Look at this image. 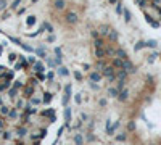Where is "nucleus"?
I'll use <instances>...</instances> for the list:
<instances>
[{
  "mask_svg": "<svg viewBox=\"0 0 161 145\" xmlns=\"http://www.w3.org/2000/svg\"><path fill=\"white\" fill-rule=\"evenodd\" d=\"M113 66L118 68V69H123V68H124V60H121V58H118V56H116V58L113 60Z\"/></svg>",
  "mask_w": 161,
  "mask_h": 145,
  "instance_id": "nucleus-5",
  "label": "nucleus"
},
{
  "mask_svg": "<svg viewBox=\"0 0 161 145\" xmlns=\"http://www.w3.org/2000/svg\"><path fill=\"white\" fill-rule=\"evenodd\" d=\"M90 79H92L94 82H100V81H102V74H100V73H92V74H90Z\"/></svg>",
  "mask_w": 161,
  "mask_h": 145,
  "instance_id": "nucleus-17",
  "label": "nucleus"
},
{
  "mask_svg": "<svg viewBox=\"0 0 161 145\" xmlns=\"http://www.w3.org/2000/svg\"><path fill=\"white\" fill-rule=\"evenodd\" d=\"M100 105H102V107H105V105H106V100L102 98V100H100Z\"/></svg>",
  "mask_w": 161,
  "mask_h": 145,
  "instance_id": "nucleus-55",
  "label": "nucleus"
},
{
  "mask_svg": "<svg viewBox=\"0 0 161 145\" xmlns=\"http://www.w3.org/2000/svg\"><path fill=\"white\" fill-rule=\"evenodd\" d=\"M108 94H110V97H118L119 95V89L118 87H111V89L108 90Z\"/></svg>",
  "mask_w": 161,
  "mask_h": 145,
  "instance_id": "nucleus-21",
  "label": "nucleus"
},
{
  "mask_svg": "<svg viewBox=\"0 0 161 145\" xmlns=\"http://www.w3.org/2000/svg\"><path fill=\"white\" fill-rule=\"evenodd\" d=\"M126 76H127V71H126V69H121V71L116 74V79H126Z\"/></svg>",
  "mask_w": 161,
  "mask_h": 145,
  "instance_id": "nucleus-28",
  "label": "nucleus"
},
{
  "mask_svg": "<svg viewBox=\"0 0 161 145\" xmlns=\"http://www.w3.org/2000/svg\"><path fill=\"white\" fill-rule=\"evenodd\" d=\"M16 145H24V143H21V142H18V143H16Z\"/></svg>",
  "mask_w": 161,
  "mask_h": 145,
  "instance_id": "nucleus-59",
  "label": "nucleus"
},
{
  "mask_svg": "<svg viewBox=\"0 0 161 145\" xmlns=\"http://www.w3.org/2000/svg\"><path fill=\"white\" fill-rule=\"evenodd\" d=\"M3 127H5V121H3V119H2V118H0V131H2V129H3Z\"/></svg>",
  "mask_w": 161,
  "mask_h": 145,
  "instance_id": "nucleus-51",
  "label": "nucleus"
},
{
  "mask_svg": "<svg viewBox=\"0 0 161 145\" xmlns=\"http://www.w3.org/2000/svg\"><path fill=\"white\" fill-rule=\"evenodd\" d=\"M53 76H55V74L52 73V71H49V74H47V79H50V81H52V79H53Z\"/></svg>",
  "mask_w": 161,
  "mask_h": 145,
  "instance_id": "nucleus-50",
  "label": "nucleus"
},
{
  "mask_svg": "<svg viewBox=\"0 0 161 145\" xmlns=\"http://www.w3.org/2000/svg\"><path fill=\"white\" fill-rule=\"evenodd\" d=\"M74 100H76V103L79 105L81 102H82V98H81V95H74Z\"/></svg>",
  "mask_w": 161,
  "mask_h": 145,
  "instance_id": "nucleus-47",
  "label": "nucleus"
},
{
  "mask_svg": "<svg viewBox=\"0 0 161 145\" xmlns=\"http://www.w3.org/2000/svg\"><path fill=\"white\" fill-rule=\"evenodd\" d=\"M19 2H21V0H15V2H13V3H11L10 7H11V8H18V5H19Z\"/></svg>",
  "mask_w": 161,
  "mask_h": 145,
  "instance_id": "nucleus-45",
  "label": "nucleus"
},
{
  "mask_svg": "<svg viewBox=\"0 0 161 145\" xmlns=\"http://www.w3.org/2000/svg\"><path fill=\"white\" fill-rule=\"evenodd\" d=\"M105 52H106V55H116V50H114L113 47H108Z\"/></svg>",
  "mask_w": 161,
  "mask_h": 145,
  "instance_id": "nucleus-34",
  "label": "nucleus"
},
{
  "mask_svg": "<svg viewBox=\"0 0 161 145\" xmlns=\"http://www.w3.org/2000/svg\"><path fill=\"white\" fill-rule=\"evenodd\" d=\"M95 56H97L98 60H102L103 56H106V52H105V48H103V47H100V48H95Z\"/></svg>",
  "mask_w": 161,
  "mask_h": 145,
  "instance_id": "nucleus-7",
  "label": "nucleus"
},
{
  "mask_svg": "<svg viewBox=\"0 0 161 145\" xmlns=\"http://www.w3.org/2000/svg\"><path fill=\"white\" fill-rule=\"evenodd\" d=\"M13 86H15L16 89H19V87H21V81H15V84H13Z\"/></svg>",
  "mask_w": 161,
  "mask_h": 145,
  "instance_id": "nucleus-52",
  "label": "nucleus"
},
{
  "mask_svg": "<svg viewBox=\"0 0 161 145\" xmlns=\"http://www.w3.org/2000/svg\"><path fill=\"white\" fill-rule=\"evenodd\" d=\"M43 103H50L52 102V94H45L43 95V100H42Z\"/></svg>",
  "mask_w": 161,
  "mask_h": 145,
  "instance_id": "nucleus-31",
  "label": "nucleus"
},
{
  "mask_svg": "<svg viewBox=\"0 0 161 145\" xmlns=\"http://www.w3.org/2000/svg\"><path fill=\"white\" fill-rule=\"evenodd\" d=\"M98 32H100V36H108V32H110V29H108V26H100Z\"/></svg>",
  "mask_w": 161,
  "mask_h": 145,
  "instance_id": "nucleus-20",
  "label": "nucleus"
},
{
  "mask_svg": "<svg viewBox=\"0 0 161 145\" xmlns=\"http://www.w3.org/2000/svg\"><path fill=\"white\" fill-rule=\"evenodd\" d=\"M8 58H10V61H15V60H16V55H15V53H10Z\"/></svg>",
  "mask_w": 161,
  "mask_h": 145,
  "instance_id": "nucleus-53",
  "label": "nucleus"
},
{
  "mask_svg": "<svg viewBox=\"0 0 161 145\" xmlns=\"http://www.w3.org/2000/svg\"><path fill=\"white\" fill-rule=\"evenodd\" d=\"M42 115L43 116H49L50 115V121H55V111H53V110H43Z\"/></svg>",
  "mask_w": 161,
  "mask_h": 145,
  "instance_id": "nucleus-11",
  "label": "nucleus"
},
{
  "mask_svg": "<svg viewBox=\"0 0 161 145\" xmlns=\"http://www.w3.org/2000/svg\"><path fill=\"white\" fill-rule=\"evenodd\" d=\"M36 61H37V60L34 58V56H29V63H32V65H34V63H36Z\"/></svg>",
  "mask_w": 161,
  "mask_h": 145,
  "instance_id": "nucleus-54",
  "label": "nucleus"
},
{
  "mask_svg": "<svg viewBox=\"0 0 161 145\" xmlns=\"http://www.w3.org/2000/svg\"><path fill=\"white\" fill-rule=\"evenodd\" d=\"M116 56L121 58V60H127V53H126L123 48H118V50H116Z\"/></svg>",
  "mask_w": 161,
  "mask_h": 145,
  "instance_id": "nucleus-10",
  "label": "nucleus"
},
{
  "mask_svg": "<svg viewBox=\"0 0 161 145\" xmlns=\"http://www.w3.org/2000/svg\"><path fill=\"white\" fill-rule=\"evenodd\" d=\"M110 3H118V0H110Z\"/></svg>",
  "mask_w": 161,
  "mask_h": 145,
  "instance_id": "nucleus-58",
  "label": "nucleus"
},
{
  "mask_svg": "<svg viewBox=\"0 0 161 145\" xmlns=\"http://www.w3.org/2000/svg\"><path fill=\"white\" fill-rule=\"evenodd\" d=\"M135 2H137V5H139V7L145 8V7H147V2H148V0H135Z\"/></svg>",
  "mask_w": 161,
  "mask_h": 145,
  "instance_id": "nucleus-33",
  "label": "nucleus"
},
{
  "mask_svg": "<svg viewBox=\"0 0 161 145\" xmlns=\"http://www.w3.org/2000/svg\"><path fill=\"white\" fill-rule=\"evenodd\" d=\"M49 42H55V36H50L49 37Z\"/></svg>",
  "mask_w": 161,
  "mask_h": 145,
  "instance_id": "nucleus-56",
  "label": "nucleus"
},
{
  "mask_svg": "<svg viewBox=\"0 0 161 145\" xmlns=\"http://www.w3.org/2000/svg\"><path fill=\"white\" fill-rule=\"evenodd\" d=\"M43 29H47L49 32H53V26L49 24V23H45V24H43Z\"/></svg>",
  "mask_w": 161,
  "mask_h": 145,
  "instance_id": "nucleus-38",
  "label": "nucleus"
},
{
  "mask_svg": "<svg viewBox=\"0 0 161 145\" xmlns=\"http://www.w3.org/2000/svg\"><path fill=\"white\" fill-rule=\"evenodd\" d=\"M116 13H118V15L123 13V3H116Z\"/></svg>",
  "mask_w": 161,
  "mask_h": 145,
  "instance_id": "nucleus-37",
  "label": "nucleus"
},
{
  "mask_svg": "<svg viewBox=\"0 0 161 145\" xmlns=\"http://www.w3.org/2000/svg\"><path fill=\"white\" fill-rule=\"evenodd\" d=\"M74 77L77 79V81H82V74L79 71H74Z\"/></svg>",
  "mask_w": 161,
  "mask_h": 145,
  "instance_id": "nucleus-43",
  "label": "nucleus"
},
{
  "mask_svg": "<svg viewBox=\"0 0 161 145\" xmlns=\"http://www.w3.org/2000/svg\"><path fill=\"white\" fill-rule=\"evenodd\" d=\"M16 134H18L19 137H23V135H26V134H28V127H23V126H21V127H18Z\"/></svg>",
  "mask_w": 161,
  "mask_h": 145,
  "instance_id": "nucleus-24",
  "label": "nucleus"
},
{
  "mask_svg": "<svg viewBox=\"0 0 161 145\" xmlns=\"http://www.w3.org/2000/svg\"><path fill=\"white\" fill-rule=\"evenodd\" d=\"M10 79H8V81H2L0 82V92H3V90H7V89H10Z\"/></svg>",
  "mask_w": 161,
  "mask_h": 145,
  "instance_id": "nucleus-12",
  "label": "nucleus"
},
{
  "mask_svg": "<svg viewBox=\"0 0 161 145\" xmlns=\"http://www.w3.org/2000/svg\"><path fill=\"white\" fill-rule=\"evenodd\" d=\"M40 103H43L40 98H37V97H29V105H40Z\"/></svg>",
  "mask_w": 161,
  "mask_h": 145,
  "instance_id": "nucleus-14",
  "label": "nucleus"
},
{
  "mask_svg": "<svg viewBox=\"0 0 161 145\" xmlns=\"http://www.w3.org/2000/svg\"><path fill=\"white\" fill-rule=\"evenodd\" d=\"M74 143L76 145H84V139L81 134H74Z\"/></svg>",
  "mask_w": 161,
  "mask_h": 145,
  "instance_id": "nucleus-16",
  "label": "nucleus"
},
{
  "mask_svg": "<svg viewBox=\"0 0 161 145\" xmlns=\"http://www.w3.org/2000/svg\"><path fill=\"white\" fill-rule=\"evenodd\" d=\"M69 97H71V84H68L64 87V97H63V105L66 107L68 102H69Z\"/></svg>",
  "mask_w": 161,
  "mask_h": 145,
  "instance_id": "nucleus-3",
  "label": "nucleus"
},
{
  "mask_svg": "<svg viewBox=\"0 0 161 145\" xmlns=\"http://www.w3.org/2000/svg\"><path fill=\"white\" fill-rule=\"evenodd\" d=\"M102 73H103V76H106L111 82L116 81V73H114V66H113V65H111V66H105L102 69Z\"/></svg>",
  "mask_w": 161,
  "mask_h": 145,
  "instance_id": "nucleus-1",
  "label": "nucleus"
},
{
  "mask_svg": "<svg viewBox=\"0 0 161 145\" xmlns=\"http://www.w3.org/2000/svg\"><path fill=\"white\" fill-rule=\"evenodd\" d=\"M34 53L39 55V56H42V58L45 56V52H43V48H37V50H34Z\"/></svg>",
  "mask_w": 161,
  "mask_h": 145,
  "instance_id": "nucleus-32",
  "label": "nucleus"
},
{
  "mask_svg": "<svg viewBox=\"0 0 161 145\" xmlns=\"http://www.w3.org/2000/svg\"><path fill=\"white\" fill-rule=\"evenodd\" d=\"M64 121H66V124H69V121H71V108L66 105V110H64Z\"/></svg>",
  "mask_w": 161,
  "mask_h": 145,
  "instance_id": "nucleus-9",
  "label": "nucleus"
},
{
  "mask_svg": "<svg viewBox=\"0 0 161 145\" xmlns=\"http://www.w3.org/2000/svg\"><path fill=\"white\" fill-rule=\"evenodd\" d=\"M94 45H95V48H100V47H103V40L102 39H95V42H94Z\"/></svg>",
  "mask_w": 161,
  "mask_h": 145,
  "instance_id": "nucleus-30",
  "label": "nucleus"
},
{
  "mask_svg": "<svg viewBox=\"0 0 161 145\" xmlns=\"http://www.w3.org/2000/svg\"><path fill=\"white\" fill-rule=\"evenodd\" d=\"M147 44V47H150V48H155L156 47V40H148V42H145Z\"/></svg>",
  "mask_w": 161,
  "mask_h": 145,
  "instance_id": "nucleus-39",
  "label": "nucleus"
},
{
  "mask_svg": "<svg viewBox=\"0 0 161 145\" xmlns=\"http://www.w3.org/2000/svg\"><path fill=\"white\" fill-rule=\"evenodd\" d=\"M55 55H56V56H61V48H60V47L55 48Z\"/></svg>",
  "mask_w": 161,
  "mask_h": 145,
  "instance_id": "nucleus-46",
  "label": "nucleus"
},
{
  "mask_svg": "<svg viewBox=\"0 0 161 145\" xmlns=\"http://www.w3.org/2000/svg\"><path fill=\"white\" fill-rule=\"evenodd\" d=\"M56 73H58L60 76H63V77H66L68 74H69V71H68V68H64V66H60V68H58V71H56Z\"/></svg>",
  "mask_w": 161,
  "mask_h": 145,
  "instance_id": "nucleus-15",
  "label": "nucleus"
},
{
  "mask_svg": "<svg viewBox=\"0 0 161 145\" xmlns=\"http://www.w3.org/2000/svg\"><path fill=\"white\" fill-rule=\"evenodd\" d=\"M123 15H124V19H126V21H127V23H129V21H130V18H132V15H130V11L127 10V8H124V10H123Z\"/></svg>",
  "mask_w": 161,
  "mask_h": 145,
  "instance_id": "nucleus-26",
  "label": "nucleus"
},
{
  "mask_svg": "<svg viewBox=\"0 0 161 145\" xmlns=\"http://www.w3.org/2000/svg\"><path fill=\"white\" fill-rule=\"evenodd\" d=\"M143 47H147V44H145V42H142V40H140V42H137V45H135V47H134V48H135V52H139V50H142V48H143Z\"/></svg>",
  "mask_w": 161,
  "mask_h": 145,
  "instance_id": "nucleus-29",
  "label": "nucleus"
},
{
  "mask_svg": "<svg viewBox=\"0 0 161 145\" xmlns=\"http://www.w3.org/2000/svg\"><path fill=\"white\" fill-rule=\"evenodd\" d=\"M2 134H3V135H2V137H3V139H5V140H8V139H11V134H10V132H8V131H5V132H2Z\"/></svg>",
  "mask_w": 161,
  "mask_h": 145,
  "instance_id": "nucleus-41",
  "label": "nucleus"
},
{
  "mask_svg": "<svg viewBox=\"0 0 161 145\" xmlns=\"http://www.w3.org/2000/svg\"><path fill=\"white\" fill-rule=\"evenodd\" d=\"M127 129H129V131H134V129H135V122H132V121H130L129 124H127Z\"/></svg>",
  "mask_w": 161,
  "mask_h": 145,
  "instance_id": "nucleus-44",
  "label": "nucleus"
},
{
  "mask_svg": "<svg viewBox=\"0 0 161 145\" xmlns=\"http://www.w3.org/2000/svg\"><path fill=\"white\" fill-rule=\"evenodd\" d=\"M8 116H10L11 119H16V118H18V108H11L10 113H8Z\"/></svg>",
  "mask_w": 161,
  "mask_h": 145,
  "instance_id": "nucleus-23",
  "label": "nucleus"
},
{
  "mask_svg": "<svg viewBox=\"0 0 161 145\" xmlns=\"http://www.w3.org/2000/svg\"><path fill=\"white\" fill-rule=\"evenodd\" d=\"M26 24H28L29 26V28H31V26H34V24H36V16H28V19H26Z\"/></svg>",
  "mask_w": 161,
  "mask_h": 145,
  "instance_id": "nucleus-25",
  "label": "nucleus"
},
{
  "mask_svg": "<svg viewBox=\"0 0 161 145\" xmlns=\"http://www.w3.org/2000/svg\"><path fill=\"white\" fill-rule=\"evenodd\" d=\"M34 95V86L32 84H28L23 87V97H32Z\"/></svg>",
  "mask_w": 161,
  "mask_h": 145,
  "instance_id": "nucleus-2",
  "label": "nucleus"
},
{
  "mask_svg": "<svg viewBox=\"0 0 161 145\" xmlns=\"http://www.w3.org/2000/svg\"><path fill=\"white\" fill-rule=\"evenodd\" d=\"M24 107H26V103H24L23 98H18V100H16V108H18V110H24Z\"/></svg>",
  "mask_w": 161,
  "mask_h": 145,
  "instance_id": "nucleus-27",
  "label": "nucleus"
},
{
  "mask_svg": "<svg viewBox=\"0 0 161 145\" xmlns=\"http://www.w3.org/2000/svg\"><path fill=\"white\" fill-rule=\"evenodd\" d=\"M8 95H10L11 98H16V97H18V89H16L15 86L10 87V89H8Z\"/></svg>",
  "mask_w": 161,
  "mask_h": 145,
  "instance_id": "nucleus-13",
  "label": "nucleus"
},
{
  "mask_svg": "<svg viewBox=\"0 0 161 145\" xmlns=\"http://www.w3.org/2000/svg\"><path fill=\"white\" fill-rule=\"evenodd\" d=\"M126 137H127L126 134H119V135H116V140H118V142H124Z\"/></svg>",
  "mask_w": 161,
  "mask_h": 145,
  "instance_id": "nucleus-36",
  "label": "nucleus"
},
{
  "mask_svg": "<svg viewBox=\"0 0 161 145\" xmlns=\"http://www.w3.org/2000/svg\"><path fill=\"white\" fill-rule=\"evenodd\" d=\"M127 98H129V90H119V95H118L119 102H126Z\"/></svg>",
  "mask_w": 161,
  "mask_h": 145,
  "instance_id": "nucleus-6",
  "label": "nucleus"
},
{
  "mask_svg": "<svg viewBox=\"0 0 161 145\" xmlns=\"http://www.w3.org/2000/svg\"><path fill=\"white\" fill-rule=\"evenodd\" d=\"M8 113H10V108H8L7 105H2V107H0V115H2V116H8Z\"/></svg>",
  "mask_w": 161,
  "mask_h": 145,
  "instance_id": "nucleus-19",
  "label": "nucleus"
},
{
  "mask_svg": "<svg viewBox=\"0 0 161 145\" xmlns=\"http://www.w3.org/2000/svg\"><path fill=\"white\" fill-rule=\"evenodd\" d=\"M45 134H47V131H45V129H40V135H39V137L43 139V137H45Z\"/></svg>",
  "mask_w": 161,
  "mask_h": 145,
  "instance_id": "nucleus-48",
  "label": "nucleus"
},
{
  "mask_svg": "<svg viewBox=\"0 0 161 145\" xmlns=\"http://www.w3.org/2000/svg\"><path fill=\"white\" fill-rule=\"evenodd\" d=\"M66 21H68L69 24L77 23V15H76V13H73V11H68L66 13Z\"/></svg>",
  "mask_w": 161,
  "mask_h": 145,
  "instance_id": "nucleus-4",
  "label": "nucleus"
},
{
  "mask_svg": "<svg viewBox=\"0 0 161 145\" xmlns=\"http://www.w3.org/2000/svg\"><path fill=\"white\" fill-rule=\"evenodd\" d=\"M151 145H153V143H151Z\"/></svg>",
  "mask_w": 161,
  "mask_h": 145,
  "instance_id": "nucleus-60",
  "label": "nucleus"
},
{
  "mask_svg": "<svg viewBox=\"0 0 161 145\" xmlns=\"http://www.w3.org/2000/svg\"><path fill=\"white\" fill-rule=\"evenodd\" d=\"M2 105H3V97L0 95V107H2Z\"/></svg>",
  "mask_w": 161,
  "mask_h": 145,
  "instance_id": "nucleus-57",
  "label": "nucleus"
},
{
  "mask_svg": "<svg viewBox=\"0 0 161 145\" xmlns=\"http://www.w3.org/2000/svg\"><path fill=\"white\" fill-rule=\"evenodd\" d=\"M108 39H110L111 42L118 40V32H116V31H110V32H108Z\"/></svg>",
  "mask_w": 161,
  "mask_h": 145,
  "instance_id": "nucleus-22",
  "label": "nucleus"
},
{
  "mask_svg": "<svg viewBox=\"0 0 161 145\" xmlns=\"http://www.w3.org/2000/svg\"><path fill=\"white\" fill-rule=\"evenodd\" d=\"M47 63H49V66H55V61L50 60V58H47Z\"/></svg>",
  "mask_w": 161,
  "mask_h": 145,
  "instance_id": "nucleus-49",
  "label": "nucleus"
},
{
  "mask_svg": "<svg viewBox=\"0 0 161 145\" xmlns=\"http://www.w3.org/2000/svg\"><path fill=\"white\" fill-rule=\"evenodd\" d=\"M64 5H66L64 0H55V8H56V10H63Z\"/></svg>",
  "mask_w": 161,
  "mask_h": 145,
  "instance_id": "nucleus-18",
  "label": "nucleus"
},
{
  "mask_svg": "<svg viewBox=\"0 0 161 145\" xmlns=\"http://www.w3.org/2000/svg\"><path fill=\"white\" fill-rule=\"evenodd\" d=\"M7 8V0H0V10H5Z\"/></svg>",
  "mask_w": 161,
  "mask_h": 145,
  "instance_id": "nucleus-42",
  "label": "nucleus"
},
{
  "mask_svg": "<svg viewBox=\"0 0 161 145\" xmlns=\"http://www.w3.org/2000/svg\"><path fill=\"white\" fill-rule=\"evenodd\" d=\"M34 71L36 73H43L45 71V66H43L40 61H36V63H34Z\"/></svg>",
  "mask_w": 161,
  "mask_h": 145,
  "instance_id": "nucleus-8",
  "label": "nucleus"
},
{
  "mask_svg": "<svg viewBox=\"0 0 161 145\" xmlns=\"http://www.w3.org/2000/svg\"><path fill=\"white\" fill-rule=\"evenodd\" d=\"M105 66H106V63H105V61H103V60H98V63H97V68H98V69H103Z\"/></svg>",
  "mask_w": 161,
  "mask_h": 145,
  "instance_id": "nucleus-35",
  "label": "nucleus"
},
{
  "mask_svg": "<svg viewBox=\"0 0 161 145\" xmlns=\"http://www.w3.org/2000/svg\"><path fill=\"white\" fill-rule=\"evenodd\" d=\"M36 77H37V81H43L47 76H43V73H36Z\"/></svg>",
  "mask_w": 161,
  "mask_h": 145,
  "instance_id": "nucleus-40",
  "label": "nucleus"
}]
</instances>
